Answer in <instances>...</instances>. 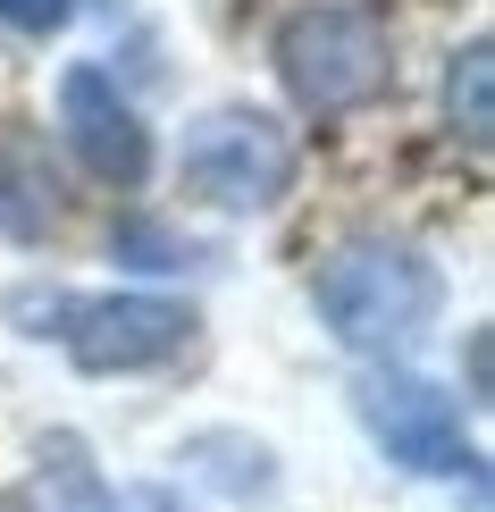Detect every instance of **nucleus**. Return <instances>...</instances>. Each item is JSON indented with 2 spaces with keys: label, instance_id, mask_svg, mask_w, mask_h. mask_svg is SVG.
Returning <instances> with one entry per match:
<instances>
[{
  "label": "nucleus",
  "instance_id": "obj_11",
  "mask_svg": "<svg viewBox=\"0 0 495 512\" xmlns=\"http://www.w3.org/2000/svg\"><path fill=\"white\" fill-rule=\"evenodd\" d=\"M110 512H177V496H168V487H118Z\"/></svg>",
  "mask_w": 495,
  "mask_h": 512
},
{
  "label": "nucleus",
  "instance_id": "obj_7",
  "mask_svg": "<svg viewBox=\"0 0 495 512\" xmlns=\"http://www.w3.org/2000/svg\"><path fill=\"white\" fill-rule=\"evenodd\" d=\"M51 219H59L51 152L34 135H0V236L34 244V236H51Z\"/></svg>",
  "mask_w": 495,
  "mask_h": 512
},
{
  "label": "nucleus",
  "instance_id": "obj_10",
  "mask_svg": "<svg viewBox=\"0 0 495 512\" xmlns=\"http://www.w3.org/2000/svg\"><path fill=\"white\" fill-rule=\"evenodd\" d=\"M76 17V0H0V26H17V34H59Z\"/></svg>",
  "mask_w": 495,
  "mask_h": 512
},
{
  "label": "nucleus",
  "instance_id": "obj_8",
  "mask_svg": "<svg viewBox=\"0 0 495 512\" xmlns=\"http://www.w3.org/2000/svg\"><path fill=\"white\" fill-rule=\"evenodd\" d=\"M445 118H454L470 143L495 135V51L487 42H462L454 51V68H445Z\"/></svg>",
  "mask_w": 495,
  "mask_h": 512
},
{
  "label": "nucleus",
  "instance_id": "obj_3",
  "mask_svg": "<svg viewBox=\"0 0 495 512\" xmlns=\"http://www.w3.org/2000/svg\"><path fill=\"white\" fill-rule=\"evenodd\" d=\"M177 177L210 210H269L294 185V135L269 110H202L185 126Z\"/></svg>",
  "mask_w": 495,
  "mask_h": 512
},
{
  "label": "nucleus",
  "instance_id": "obj_6",
  "mask_svg": "<svg viewBox=\"0 0 495 512\" xmlns=\"http://www.w3.org/2000/svg\"><path fill=\"white\" fill-rule=\"evenodd\" d=\"M59 126H68L76 160L93 168L101 185H143V168H152V126H143V110L101 68L59 76Z\"/></svg>",
  "mask_w": 495,
  "mask_h": 512
},
{
  "label": "nucleus",
  "instance_id": "obj_9",
  "mask_svg": "<svg viewBox=\"0 0 495 512\" xmlns=\"http://www.w3.org/2000/svg\"><path fill=\"white\" fill-rule=\"evenodd\" d=\"M110 252H118V261H135V269H185V261H202L193 244H177V236L152 227V219H126L118 236H110Z\"/></svg>",
  "mask_w": 495,
  "mask_h": 512
},
{
  "label": "nucleus",
  "instance_id": "obj_5",
  "mask_svg": "<svg viewBox=\"0 0 495 512\" xmlns=\"http://www.w3.org/2000/svg\"><path fill=\"white\" fill-rule=\"evenodd\" d=\"M68 319V353L76 370L110 378V370H152V361H168L193 336V311L185 303H160V294H93V303H68L59 311Z\"/></svg>",
  "mask_w": 495,
  "mask_h": 512
},
{
  "label": "nucleus",
  "instance_id": "obj_2",
  "mask_svg": "<svg viewBox=\"0 0 495 512\" xmlns=\"http://www.w3.org/2000/svg\"><path fill=\"white\" fill-rule=\"evenodd\" d=\"M277 76H286L294 110L344 118L386 93V17L370 0H311L277 26Z\"/></svg>",
  "mask_w": 495,
  "mask_h": 512
},
{
  "label": "nucleus",
  "instance_id": "obj_1",
  "mask_svg": "<svg viewBox=\"0 0 495 512\" xmlns=\"http://www.w3.org/2000/svg\"><path fill=\"white\" fill-rule=\"evenodd\" d=\"M445 303V277L420 261L412 244H386V236H361L344 244L328 269H319V319H328L336 345L353 353H403L428 336V319Z\"/></svg>",
  "mask_w": 495,
  "mask_h": 512
},
{
  "label": "nucleus",
  "instance_id": "obj_4",
  "mask_svg": "<svg viewBox=\"0 0 495 512\" xmlns=\"http://www.w3.org/2000/svg\"><path fill=\"white\" fill-rule=\"evenodd\" d=\"M353 403H361V429H370L386 454L403 462V471H420V479H454V471H470L462 412H454V395H445L437 378L378 370V378H361V387H353Z\"/></svg>",
  "mask_w": 495,
  "mask_h": 512
}]
</instances>
